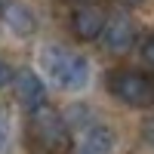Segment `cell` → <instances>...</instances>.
<instances>
[{"label": "cell", "mask_w": 154, "mask_h": 154, "mask_svg": "<svg viewBox=\"0 0 154 154\" xmlns=\"http://www.w3.org/2000/svg\"><path fill=\"white\" fill-rule=\"evenodd\" d=\"M40 68L46 71V77L59 89H68V93H80V89L89 83V62L80 53H74L68 46H59V43L43 46Z\"/></svg>", "instance_id": "cell-1"}, {"label": "cell", "mask_w": 154, "mask_h": 154, "mask_svg": "<svg viewBox=\"0 0 154 154\" xmlns=\"http://www.w3.org/2000/svg\"><path fill=\"white\" fill-rule=\"evenodd\" d=\"M31 139L43 154H68L71 151V126L49 105H40L31 111Z\"/></svg>", "instance_id": "cell-2"}, {"label": "cell", "mask_w": 154, "mask_h": 154, "mask_svg": "<svg viewBox=\"0 0 154 154\" xmlns=\"http://www.w3.org/2000/svg\"><path fill=\"white\" fill-rule=\"evenodd\" d=\"M108 89L111 96L123 102L130 108H145L154 102V83L151 77H145L142 71H133V68H123V71H114L108 77Z\"/></svg>", "instance_id": "cell-3"}, {"label": "cell", "mask_w": 154, "mask_h": 154, "mask_svg": "<svg viewBox=\"0 0 154 154\" xmlns=\"http://www.w3.org/2000/svg\"><path fill=\"white\" fill-rule=\"evenodd\" d=\"M105 22H108L105 9L96 6V3H80L71 12V31H74L77 40H99Z\"/></svg>", "instance_id": "cell-4"}, {"label": "cell", "mask_w": 154, "mask_h": 154, "mask_svg": "<svg viewBox=\"0 0 154 154\" xmlns=\"http://www.w3.org/2000/svg\"><path fill=\"white\" fill-rule=\"evenodd\" d=\"M102 43H105L108 53H130V46L136 43V25L133 19L126 16H114L105 22V28H102Z\"/></svg>", "instance_id": "cell-5"}, {"label": "cell", "mask_w": 154, "mask_h": 154, "mask_svg": "<svg viewBox=\"0 0 154 154\" xmlns=\"http://www.w3.org/2000/svg\"><path fill=\"white\" fill-rule=\"evenodd\" d=\"M114 133H111V126L105 123H93V126H86L83 136L74 142V151L71 154H114Z\"/></svg>", "instance_id": "cell-6"}, {"label": "cell", "mask_w": 154, "mask_h": 154, "mask_svg": "<svg viewBox=\"0 0 154 154\" xmlns=\"http://www.w3.org/2000/svg\"><path fill=\"white\" fill-rule=\"evenodd\" d=\"M12 83H16V96H19V102H22L28 111L46 105V86H43V80H40L34 71H28V68L16 71V74H12Z\"/></svg>", "instance_id": "cell-7"}, {"label": "cell", "mask_w": 154, "mask_h": 154, "mask_svg": "<svg viewBox=\"0 0 154 154\" xmlns=\"http://www.w3.org/2000/svg\"><path fill=\"white\" fill-rule=\"evenodd\" d=\"M3 22L9 25V31L19 34V37H31L37 31V16L31 12L28 3H22V0H9V3H3Z\"/></svg>", "instance_id": "cell-8"}, {"label": "cell", "mask_w": 154, "mask_h": 154, "mask_svg": "<svg viewBox=\"0 0 154 154\" xmlns=\"http://www.w3.org/2000/svg\"><path fill=\"white\" fill-rule=\"evenodd\" d=\"M9 136H12V123H9V111L0 105V154L9 148Z\"/></svg>", "instance_id": "cell-9"}, {"label": "cell", "mask_w": 154, "mask_h": 154, "mask_svg": "<svg viewBox=\"0 0 154 154\" xmlns=\"http://www.w3.org/2000/svg\"><path fill=\"white\" fill-rule=\"evenodd\" d=\"M12 74H16V71H12V65L0 56V89H3L6 83H12Z\"/></svg>", "instance_id": "cell-10"}, {"label": "cell", "mask_w": 154, "mask_h": 154, "mask_svg": "<svg viewBox=\"0 0 154 154\" xmlns=\"http://www.w3.org/2000/svg\"><path fill=\"white\" fill-rule=\"evenodd\" d=\"M142 59H145V65L154 68V37H148L145 46H142Z\"/></svg>", "instance_id": "cell-11"}, {"label": "cell", "mask_w": 154, "mask_h": 154, "mask_svg": "<svg viewBox=\"0 0 154 154\" xmlns=\"http://www.w3.org/2000/svg\"><path fill=\"white\" fill-rule=\"evenodd\" d=\"M145 136L154 142V120H148V123H145Z\"/></svg>", "instance_id": "cell-12"}, {"label": "cell", "mask_w": 154, "mask_h": 154, "mask_svg": "<svg viewBox=\"0 0 154 154\" xmlns=\"http://www.w3.org/2000/svg\"><path fill=\"white\" fill-rule=\"evenodd\" d=\"M80 3H96V0H80Z\"/></svg>", "instance_id": "cell-13"}, {"label": "cell", "mask_w": 154, "mask_h": 154, "mask_svg": "<svg viewBox=\"0 0 154 154\" xmlns=\"http://www.w3.org/2000/svg\"><path fill=\"white\" fill-rule=\"evenodd\" d=\"M3 3H6V0H0V9H3Z\"/></svg>", "instance_id": "cell-14"}, {"label": "cell", "mask_w": 154, "mask_h": 154, "mask_svg": "<svg viewBox=\"0 0 154 154\" xmlns=\"http://www.w3.org/2000/svg\"><path fill=\"white\" fill-rule=\"evenodd\" d=\"M130 3H136V0H130Z\"/></svg>", "instance_id": "cell-15"}]
</instances>
